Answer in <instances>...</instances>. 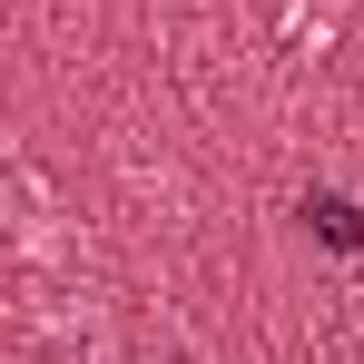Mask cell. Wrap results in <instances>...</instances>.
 Here are the masks:
<instances>
[{
	"instance_id": "6da1fadb",
	"label": "cell",
	"mask_w": 364,
	"mask_h": 364,
	"mask_svg": "<svg viewBox=\"0 0 364 364\" xmlns=\"http://www.w3.org/2000/svg\"><path fill=\"white\" fill-rule=\"evenodd\" d=\"M305 217H315L335 246H355V207H345V197H305Z\"/></svg>"
}]
</instances>
